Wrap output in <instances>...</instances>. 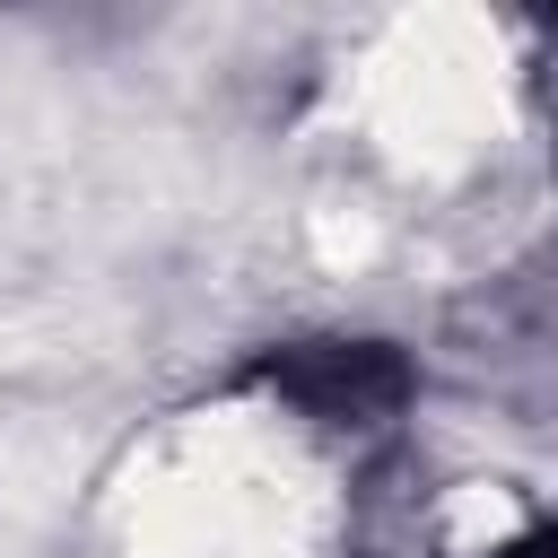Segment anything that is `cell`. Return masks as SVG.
Listing matches in <instances>:
<instances>
[{
    "instance_id": "cell-1",
    "label": "cell",
    "mask_w": 558,
    "mask_h": 558,
    "mask_svg": "<svg viewBox=\"0 0 558 558\" xmlns=\"http://www.w3.org/2000/svg\"><path fill=\"white\" fill-rule=\"evenodd\" d=\"M253 375L323 427H384L410 401V366L392 340H296V349L262 357Z\"/></svg>"
},
{
    "instance_id": "cell-2",
    "label": "cell",
    "mask_w": 558,
    "mask_h": 558,
    "mask_svg": "<svg viewBox=\"0 0 558 558\" xmlns=\"http://www.w3.org/2000/svg\"><path fill=\"white\" fill-rule=\"evenodd\" d=\"M514 558H558V532H541V541H523Z\"/></svg>"
}]
</instances>
